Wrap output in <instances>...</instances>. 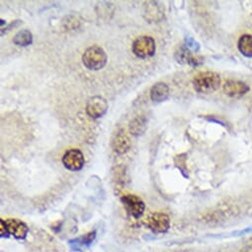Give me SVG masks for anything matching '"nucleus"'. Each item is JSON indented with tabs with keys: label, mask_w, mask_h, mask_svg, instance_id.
<instances>
[{
	"label": "nucleus",
	"mask_w": 252,
	"mask_h": 252,
	"mask_svg": "<svg viewBox=\"0 0 252 252\" xmlns=\"http://www.w3.org/2000/svg\"><path fill=\"white\" fill-rule=\"evenodd\" d=\"M196 91L200 93H212L220 85V76L217 72L204 71L198 73L193 79Z\"/></svg>",
	"instance_id": "1"
},
{
	"label": "nucleus",
	"mask_w": 252,
	"mask_h": 252,
	"mask_svg": "<svg viewBox=\"0 0 252 252\" xmlns=\"http://www.w3.org/2000/svg\"><path fill=\"white\" fill-rule=\"evenodd\" d=\"M107 60L105 51L98 46L88 48L82 56L84 66L90 70H99L103 68L107 63Z\"/></svg>",
	"instance_id": "2"
},
{
	"label": "nucleus",
	"mask_w": 252,
	"mask_h": 252,
	"mask_svg": "<svg viewBox=\"0 0 252 252\" xmlns=\"http://www.w3.org/2000/svg\"><path fill=\"white\" fill-rule=\"evenodd\" d=\"M156 42L150 36H141L137 38L132 46V51L140 59H149L156 53Z\"/></svg>",
	"instance_id": "3"
},
{
	"label": "nucleus",
	"mask_w": 252,
	"mask_h": 252,
	"mask_svg": "<svg viewBox=\"0 0 252 252\" xmlns=\"http://www.w3.org/2000/svg\"><path fill=\"white\" fill-rule=\"evenodd\" d=\"M121 201L125 207V209L127 210L128 214L131 215L135 219H139L144 215L146 205L144 201L139 198L136 195H124L121 198Z\"/></svg>",
	"instance_id": "4"
},
{
	"label": "nucleus",
	"mask_w": 252,
	"mask_h": 252,
	"mask_svg": "<svg viewBox=\"0 0 252 252\" xmlns=\"http://www.w3.org/2000/svg\"><path fill=\"white\" fill-rule=\"evenodd\" d=\"M108 110V102L101 96L90 98L86 105V113L90 118L99 119L105 115Z\"/></svg>",
	"instance_id": "5"
},
{
	"label": "nucleus",
	"mask_w": 252,
	"mask_h": 252,
	"mask_svg": "<svg viewBox=\"0 0 252 252\" xmlns=\"http://www.w3.org/2000/svg\"><path fill=\"white\" fill-rule=\"evenodd\" d=\"M63 163L68 170L79 171L83 168L85 163L83 154L79 150L67 151L63 158Z\"/></svg>",
	"instance_id": "6"
},
{
	"label": "nucleus",
	"mask_w": 252,
	"mask_h": 252,
	"mask_svg": "<svg viewBox=\"0 0 252 252\" xmlns=\"http://www.w3.org/2000/svg\"><path fill=\"white\" fill-rule=\"evenodd\" d=\"M148 225L155 233H164L170 227V219L166 214L155 213L148 220Z\"/></svg>",
	"instance_id": "7"
},
{
	"label": "nucleus",
	"mask_w": 252,
	"mask_h": 252,
	"mask_svg": "<svg viewBox=\"0 0 252 252\" xmlns=\"http://www.w3.org/2000/svg\"><path fill=\"white\" fill-rule=\"evenodd\" d=\"M5 221L6 227L8 229V232L10 235H13L17 239H25L29 228L23 221L17 220V219H8Z\"/></svg>",
	"instance_id": "8"
},
{
	"label": "nucleus",
	"mask_w": 252,
	"mask_h": 252,
	"mask_svg": "<svg viewBox=\"0 0 252 252\" xmlns=\"http://www.w3.org/2000/svg\"><path fill=\"white\" fill-rule=\"evenodd\" d=\"M131 148V140L124 131H118L112 140V149L118 155H124Z\"/></svg>",
	"instance_id": "9"
},
{
	"label": "nucleus",
	"mask_w": 252,
	"mask_h": 252,
	"mask_svg": "<svg viewBox=\"0 0 252 252\" xmlns=\"http://www.w3.org/2000/svg\"><path fill=\"white\" fill-rule=\"evenodd\" d=\"M223 90L230 97H241L249 90V87L242 81L231 79L225 82Z\"/></svg>",
	"instance_id": "10"
},
{
	"label": "nucleus",
	"mask_w": 252,
	"mask_h": 252,
	"mask_svg": "<svg viewBox=\"0 0 252 252\" xmlns=\"http://www.w3.org/2000/svg\"><path fill=\"white\" fill-rule=\"evenodd\" d=\"M175 57L179 63H186L192 65H199L203 63L202 58L194 56L190 50L186 47H180L175 54Z\"/></svg>",
	"instance_id": "11"
},
{
	"label": "nucleus",
	"mask_w": 252,
	"mask_h": 252,
	"mask_svg": "<svg viewBox=\"0 0 252 252\" xmlns=\"http://www.w3.org/2000/svg\"><path fill=\"white\" fill-rule=\"evenodd\" d=\"M169 96V88L166 83L158 82L156 83L151 89V99L156 103L165 101Z\"/></svg>",
	"instance_id": "12"
},
{
	"label": "nucleus",
	"mask_w": 252,
	"mask_h": 252,
	"mask_svg": "<svg viewBox=\"0 0 252 252\" xmlns=\"http://www.w3.org/2000/svg\"><path fill=\"white\" fill-rule=\"evenodd\" d=\"M148 128V119L145 116H138L130 123V132L134 136L143 135Z\"/></svg>",
	"instance_id": "13"
},
{
	"label": "nucleus",
	"mask_w": 252,
	"mask_h": 252,
	"mask_svg": "<svg viewBox=\"0 0 252 252\" xmlns=\"http://www.w3.org/2000/svg\"><path fill=\"white\" fill-rule=\"evenodd\" d=\"M145 6V17L147 18V20L149 21H158L162 18V10L161 8L158 6V2H154V1H150V2H146Z\"/></svg>",
	"instance_id": "14"
},
{
	"label": "nucleus",
	"mask_w": 252,
	"mask_h": 252,
	"mask_svg": "<svg viewBox=\"0 0 252 252\" xmlns=\"http://www.w3.org/2000/svg\"><path fill=\"white\" fill-rule=\"evenodd\" d=\"M238 50L243 56L252 58V36L243 35L238 41Z\"/></svg>",
	"instance_id": "15"
},
{
	"label": "nucleus",
	"mask_w": 252,
	"mask_h": 252,
	"mask_svg": "<svg viewBox=\"0 0 252 252\" xmlns=\"http://www.w3.org/2000/svg\"><path fill=\"white\" fill-rule=\"evenodd\" d=\"M13 43L19 47L30 46L33 43V35L28 30H22L14 36Z\"/></svg>",
	"instance_id": "16"
},
{
	"label": "nucleus",
	"mask_w": 252,
	"mask_h": 252,
	"mask_svg": "<svg viewBox=\"0 0 252 252\" xmlns=\"http://www.w3.org/2000/svg\"><path fill=\"white\" fill-rule=\"evenodd\" d=\"M95 236H96V232L95 231H91V232L86 233L82 237H80L78 239H75V240L79 242L78 245H89L94 240Z\"/></svg>",
	"instance_id": "17"
},
{
	"label": "nucleus",
	"mask_w": 252,
	"mask_h": 252,
	"mask_svg": "<svg viewBox=\"0 0 252 252\" xmlns=\"http://www.w3.org/2000/svg\"><path fill=\"white\" fill-rule=\"evenodd\" d=\"M0 234H1L2 237H8L10 235L8 232V229L6 227L5 221L3 220H0Z\"/></svg>",
	"instance_id": "18"
},
{
	"label": "nucleus",
	"mask_w": 252,
	"mask_h": 252,
	"mask_svg": "<svg viewBox=\"0 0 252 252\" xmlns=\"http://www.w3.org/2000/svg\"><path fill=\"white\" fill-rule=\"evenodd\" d=\"M241 252H252V237L246 241L241 248Z\"/></svg>",
	"instance_id": "19"
}]
</instances>
